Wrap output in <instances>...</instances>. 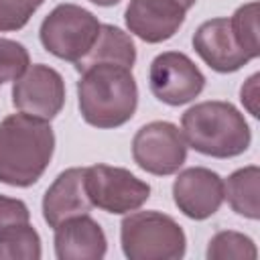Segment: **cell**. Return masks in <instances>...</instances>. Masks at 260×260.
<instances>
[{
	"instance_id": "cell-7",
	"label": "cell",
	"mask_w": 260,
	"mask_h": 260,
	"mask_svg": "<svg viewBox=\"0 0 260 260\" xmlns=\"http://www.w3.org/2000/svg\"><path fill=\"white\" fill-rule=\"evenodd\" d=\"M187 142L179 126L167 120H154L138 128L132 138L134 162L156 177L175 175L187 160Z\"/></svg>"
},
{
	"instance_id": "cell-12",
	"label": "cell",
	"mask_w": 260,
	"mask_h": 260,
	"mask_svg": "<svg viewBox=\"0 0 260 260\" xmlns=\"http://www.w3.org/2000/svg\"><path fill=\"white\" fill-rule=\"evenodd\" d=\"M187 8L179 0H130L124 22L144 43H162L175 37L185 22Z\"/></svg>"
},
{
	"instance_id": "cell-13",
	"label": "cell",
	"mask_w": 260,
	"mask_h": 260,
	"mask_svg": "<svg viewBox=\"0 0 260 260\" xmlns=\"http://www.w3.org/2000/svg\"><path fill=\"white\" fill-rule=\"evenodd\" d=\"M91 207L85 191V167L65 169L43 195V217L53 230L69 217L89 213Z\"/></svg>"
},
{
	"instance_id": "cell-19",
	"label": "cell",
	"mask_w": 260,
	"mask_h": 260,
	"mask_svg": "<svg viewBox=\"0 0 260 260\" xmlns=\"http://www.w3.org/2000/svg\"><path fill=\"white\" fill-rule=\"evenodd\" d=\"M230 24H232V30H234L238 43L242 45V49L246 53H250L252 59H256L260 55V49H258V2L252 0L248 4H242L230 16Z\"/></svg>"
},
{
	"instance_id": "cell-20",
	"label": "cell",
	"mask_w": 260,
	"mask_h": 260,
	"mask_svg": "<svg viewBox=\"0 0 260 260\" xmlns=\"http://www.w3.org/2000/svg\"><path fill=\"white\" fill-rule=\"evenodd\" d=\"M30 67V55L18 41L0 37V83L16 81Z\"/></svg>"
},
{
	"instance_id": "cell-1",
	"label": "cell",
	"mask_w": 260,
	"mask_h": 260,
	"mask_svg": "<svg viewBox=\"0 0 260 260\" xmlns=\"http://www.w3.org/2000/svg\"><path fill=\"white\" fill-rule=\"evenodd\" d=\"M55 152V132L47 120L10 114L0 122V183L30 187L47 171Z\"/></svg>"
},
{
	"instance_id": "cell-9",
	"label": "cell",
	"mask_w": 260,
	"mask_h": 260,
	"mask_svg": "<svg viewBox=\"0 0 260 260\" xmlns=\"http://www.w3.org/2000/svg\"><path fill=\"white\" fill-rule=\"evenodd\" d=\"M12 104L18 112L51 122L65 106V81L45 63L30 65L12 85Z\"/></svg>"
},
{
	"instance_id": "cell-15",
	"label": "cell",
	"mask_w": 260,
	"mask_h": 260,
	"mask_svg": "<svg viewBox=\"0 0 260 260\" xmlns=\"http://www.w3.org/2000/svg\"><path fill=\"white\" fill-rule=\"evenodd\" d=\"M98 63H112V65H122L132 69L136 63V47L132 37L120 26L102 24L93 47L81 61L75 63V69L83 71L85 67H91Z\"/></svg>"
},
{
	"instance_id": "cell-21",
	"label": "cell",
	"mask_w": 260,
	"mask_h": 260,
	"mask_svg": "<svg viewBox=\"0 0 260 260\" xmlns=\"http://www.w3.org/2000/svg\"><path fill=\"white\" fill-rule=\"evenodd\" d=\"M45 0H0V32L20 30Z\"/></svg>"
},
{
	"instance_id": "cell-4",
	"label": "cell",
	"mask_w": 260,
	"mask_h": 260,
	"mask_svg": "<svg viewBox=\"0 0 260 260\" xmlns=\"http://www.w3.org/2000/svg\"><path fill=\"white\" fill-rule=\"evenodd\" d=\"M122 252L130 260H179L185 256L183 228L162 211H130L120 223Z\"/></svg>"
},
{
	"instance_id": "cell-17",
	"label": "cell",
	"mask_w": 260,
	"mask_h": 260,
	"mask_svg": "<svg viewBox=\"0 0 260 260\" xmlns=\"http://www.w3.org/2000/svg\"><path fill=\"white\" fill-rule=\"evenodd\" d=\"M41 256V236L30 221L0 232V260H39Z\"/></svg>"
},
{
	"instance_id": "cell-6",
	"label": "cell",
	"mask_w": 260,
	"mask_h": 260,
	"mask_svg": "<svg viewBox=\"0 0 260 260\" xmlns=\"http://www.w3.org/2000/svg\"><path fill=\"white\" fill-rule=\"evenodd\" d=\"M85 191L93 207L116 215L140 209L150 197L146 181L112 165L85 167Z\"/></svg>"
},
{
	"instance_id": "cell-8",
	"label": "cell",
	"mask_w": 260,
	"mask_h": 260,
	"mask_svg": "<svg viewBox=\"0 0 260 260\" xmlns=\"http://www.w3.org/2000/svg\"><path fill=\"white\" fill-rule=\"evenodd\" d=\"M148 87L158 102L183 106L203 91L205 75L185 53L165 51L156 55L148 67Z\"/></svg>"
},
{
	"instance_id": "cell-3",
	"label": "cell",
	"mask_w": 260,
	"mask_h": 260,
	"mask_svg": "<svg viewBox=\"0 0 260 260\" xmlns=\"http://www.w3.org/2000/svg\"><path fill=\"white\" fill-rule=\"evenodd\" d=\"M181 132L187 146L213 158L240 156L252 142V130L244 114L221 100L191 106L181 116Z\"/></svg>"
},
{
	"instance_id": "cell-10",
	"label": "cell",
	"mask_w": 260,
	"mask_h": 260,
	"mask_svg": "<svg viewBox=\"0 0 260 260\" xmlns=\"http://www.w3.org/2000/svg\"><path fill=\"white\" fill-rule=\"evenodd\" d=\"M173 201L189 219H207L223 203V179L207 167H189L173 183Z\"/></svg>"
},
{
	"instance_id": "cell-22",
	"label": "cell",
	"mask_w": 260,
	"mask_h": 260,
	"mask_svg": "<svg viewBox=\"0 0 260 260\" xmlns=\"http://www.w3.org/2000/svg\"><path fill=\"white\" fill-rule=\"evenodd\" d=\"M28 221H30V211L22 199L0 195V232Z\"/></svg>"
},
{
	"instance_id": "cell-24",
	"label": "cell",
	"mask_w": 260,
	"mask_h": 260,
	"mask_svg": "<svg viewBox=\"0 0 260 260\" xmlns=\"http://www.w3.org/2000/svg\"><path fill=\"white\" fill-rule=\"evenodd\" d=\"M91 4H98V6H116L120 4L122 0H89Z\"/></svg>"
},
{
	"instance_id": "cell-16",
	"label": "cell",
	"mask_w": 260,
	"mask_h": 260,
	"mask_svg": "<svg viewBox=\"0 0 260 260\" xmlns=\"http://www.w3.org/2000/svg\"><path fill=\"white\" fill-rule=\"evenodd\" d=\"M258 191H260V169L256 165L238 169L223 181V199H228V205L232 207L234 213L248 219L260 217Z\"/></svg>"
},
{
	"instance_id": "cell-5",
	"label": "cell",
	"mask_w": 260,
	"mask_h": 260,
	"mask_svg": "<svg viewBox=\"0 0 260 260\" xmlns=\"http://www.w3.org/2000/svg\"><path fill=\"white\" fill-rule=\"evenodd\" d=\"M102 22L98 16L77 4L65 2L55 6L41 22L39 39L57 59L77 63L93 47Z\"/></svg>"
},
{
	"instance_id": "cell-14",
	"label": "cell",
	"mask_w": 260,
	"mask_h": 260,
	"mask_svg": "<svg viewBox=\"0 0 260 260\" xmlns=\"http://www.w3.org/2000/svg\"><path fill=\"white\" fill-rule=\"evenodd\" d=\"M55 256L59 260H102L108 238L89 213L65 219L55 228Z\"/></svg>"
},
{
	"instance_id": "cell-23",
	"label": "cell",
	"mask_w": 260,
	"mask_h": 260,
	"mask_svg": "<svg viewBox=\"0 0 260 260\" xmlns=\"http://www.w3.org/2000/svg\"><path fill=\"white\" fill-rule=\"evenodd\" d=\"M258 79H260L258 73L250 75V77L244 81L242 89H240V100H242L244 108H246L254 118H258V104H256V102H258Z\"/></svg>"
},
{
	"instance_id": "cell-25",
	"label": "cell",
	"mask_w": 260,
	"mask_h": 260,
	"mask_svg": "<svg viewBox=\"0 0 260 260\" xmlns=\"http://www.w3.org/2000/svg\"><path fill=\"white\" fill-rule=\"evenodd\" d=\"M179 2L189 10V8H193V6H195V2H197V0H179Z\"/></svg>"
},
{
	"instance_id": "cell-2",
	"label": "cell",
	"mask_w": 260,
	"mask_h": 260,
	"mask_svg": "<svg viewBox=\"0 0 260 260\" xmlns=\"http://www.w3.org/2000/svg\"><path fill=\"white\" fill-rule=\"evenodd\" d=\"M77 106L81 118L93 128H118L132 120L138 106V85L132 69L98 63L79 71Z\"/></svg>"
},
{
	"instance_id": "cell-11",
	"label": "cell",
	"mask_w": 260,
	"mask_h": 260,
	"mask_svg": "<svg viewBox=\"0 0 260 260\" xmlns=\"http://www.w3.org/2000/svg\"><path fill=\"white\" fill-rule=\"evenodd\" d=\"M195 53L217 73H234L252 61V55L238 43L230 18H209L193 32Z\"/></svg>"
},
{
	"instance_id": "cell-18",
	"label": "cell",
	"mask_w": 260,
	"mask_h": 260,
	"mask_svg": "<svg viewBox=\"0 0 260 260\" xmlns=\"http://www.w3.org/2000/svg\"><path fill=\"white\" fill-rule=\"evenodd\" d=\"M258 250L250 236L223 230L217 232L207 244V258L209 260H256Z\"/></svg>"
}]
</instances>
